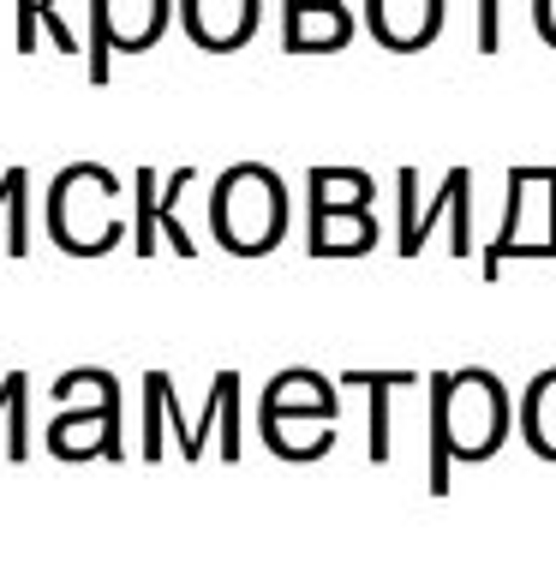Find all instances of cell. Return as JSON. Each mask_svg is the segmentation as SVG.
Returning <instances> with one entry per match:
<instances>
[{"label": "cell", "instance_id": "1", "mask_svg": "<svg viewBox=\"0 0 556 568\" xmlns=\"http://www.w3.org/2000/svg\"><path fill=\"white\" fill-rule=\"evenodd\" d=\"M508 443V389L497 372L431 377V497H449V460H491Z\"/></svg>", "mask_w": 556, "mask_h": 568}, {"label": "cell", "instance_id": "2", "mask_svg": "<svg viewBox=\"0 0 556 568\" xmlns=\"http://www.w3.org/2000/svg\"><path fill=\"white\" fill-rule=\"evenodd\" d=\"M120 180L102 162H72L49 186V240L67 257H102L127 240V216H120Z\"/></svg>", "mask_w": 556, "mask_h": 568}, {"label": "cell", "instance_id": "3", "mask_svg": "<svg viewBox=\"0 0 556 568\" xmlns=\"http://www.w3.org/2000/svg\"><path fill=\"white\" fill-rule=\"evenodd\" d=\"M210 227L215 245L234 257H264L287 234V192L275 168L240 162L210 186Z\"/></svg>", "mask_w": 556, "mask_h": 568}, {"label": "cell", "instance_id": "4", "mask_svg": "<svg viewBox=\"0 0 556 568\" xmlns=\"http://www.w3.org/2000/svg\"><path fill=\"white\" fill-rule=\"evenodd\" d=\"M168 12H174V0H90V49H84L90 84H108L114 54L156 49V37L168 30Z\"/></svg>", "mask_w": 556, "mask_h": 568}, {"label": "cell", "instance_id": "5", "mask_svg": "<svg viewBox=\"0 0 556 568\" xmlns=\"http://www.w3.org/2000/svg\"><path fill=\"white\" fill-rule=\"evenodd\" d=\"M395 197H401V222H395L401 257H419V252H425V240H431V227H437V216H455V222H461L455 252H461V257L473 252V174H467V168H449L431 204H419V174H413V168H401V174H395Z\"/></svg>", "mask_w": 556, "mask_h": 568}, {"label": "cell", "instance_id": "6", "mask_svg": "<svg viewBox=\"0 0 556 568\" xmlns=\"http://www.w3.org/2000/svg\"><path fill=\"white\" fill-rule=\"evenodd\" d=\"M192 168H180V174L174 180H168V186L156 192V168H138V174H132V197H138V227H132V252L138 257H156V245L168 240V245H174V252L180 257H192L198 252V240L192 234H185V227H180V216H174V210H180V197H185V186H192Z\"/></svg>", "mask_w": 556, "mask_h": 568}, {"label": "cell", "instance_id": "7", "mask_svg": "<svg viewBox=\"0 0 556 568\" xmlns=\"http://www.w3.org/2000/svg\"><path fill=\"white\" fill-rule=\"evenodd\" d=\"M180 19H185V37L204 54H234L252 42L264 0H180Z\"/></svg>", "mask_w": 556, "mask_h": 568}, {"label": "cell", "instance_id": "8", "mask_svg": "<svg viewBox=\"0 0 556 568\" xmlns=\"http://www.w3.org/2000/svg\"><path fill=\"white\" fill-rule=\"evenodd\" d=\"M365 24L390 54H419L443 30V0H365Z\"/></svg>", "mask_w": 556, "mask_h": 568}, {"label": "cell", "instance_id": "9", "mask_svg": "<svg viewBox=\"0 0 556 568\" xmlns=\"http://www.w3.org/2000/svg\"><path fill=\"white\" fill-rule=\"evenodd\" d=\"M257 413H287V419H335V383L312 365H287L264 383Z\"/></svg>", "mask_w": 556, "mask_h": 568}, {"label": "cell", "instance_id": "10", "mask_svg": "<svg viewBox=\"0 0 556 568\" xmlns=\"http://www.w3.org/2000/svg\"><path fill=\"white\" fill-rule=\"evenodd\" d=\"M353 42V12L347 0L335 7H305V12H282V49L287 54H335Z\"/></svg>", "mask_w": 556, "mask_h": 568}, {"label": "cell", "instance_id": "11", "mask_svg": "<svg viewBox=\"0 0 556 568\" xmlns=\"http://www.w3.org/2000/svg\"><path fill=\"white\" fill-rule=\"evenodd\" d=\"M49 455H60V460L114 455L120 460V413H60L49 425Z\"/></svg>", "mask_w": 556, "mask_h": 568}, {"label": "cell", "instance_id": "12", "mask_svg": "<svg viewBox=\"0 0 556 568\" xmlns=\"http://www.w3.org/2000/svg\"><path fill=\"white\" fill-rule=\"evenodd\" d=\"M312 257H365L377 245V222L365 210H312Z\"/></svg>", "mask_w": 556, "mask_h": 568}, {"label": "cell", "instance_id": "13", "mask_svg": "<svg viewBox=\"0 0 556 568\" xmlns=\"http://www.w3.org/2000/svg\"><path fill=\"white\" fill-rule=\"evenodd\" d=\"M264 419V449L282 460H323L335 449V419H287V413H257Z\"/></svg>", "mask_w": 556, "mask_h": 568}, {"label": "cell", "instance_id": "14", "mask_svg": "<svg viewBox=\"0 0 556 568\" xmlns=\"http://www.w3.org/2000/svg\"><path fill=\"white\" fill-rule=\"evenodd\" d=\"M342 383L371 395V413H365V419H371V460L383 467V460L395 455V443H390V395L407 389V383H419V377H413V372H360V365H347Z\"/></svg>", "mask_w": 556, "mask_h": 568}, {"label": "cell", "instance_id": "15", "mask_svg": "<svg viewBox=\"0 0 556 568\" xmlns=\"http://www.w3.org/2000/svg\"><path fill=\"white\" fill-rule=\"evenodd\" d=\"M54 407L60 413H120V383L102 365H72L54 377Z\"/></svg>", "mask_w": 556, "mask_h": 568}, {"label": "cell", "instance_id": "16", "mask_svg": "<svg viewBox=\"0 0 556 568\" xmlns=\"http://www.w3.org/2000/svg\"><path fill=\"white\" fill-rule=\"evenodd\" d=\"M520 437L538 460H556V365H545L520 395Z\"/></svg>", "mask_w": 556, "mask_h": 568}, {"label": "cell", "instance_id": "17", "mask_svg": "<svg viewBox=\"0 0 556 568\" xmlns=\"http://www.w3.org/2000/svg\"><path fill=\"white\" fill-rule=\"evenodd\" d=\"M371 192L365 168H312V210H365Z\"/></svg>", "mask_w": 556, "mask_h": 568}, {"label": "cell", "instance_id": "18", "mask_svg": "<svg viewBox=\"0 0 556 568\" xmlns=\"http://www.w3.org/2000/svg\"><path fill=\"white\" fill-rule=\"evenodd\" d=\"M215 389H222V437H215V449L222 460H240L245 443H240V372H215Z\"/></svg>", "mask_w": 556, "mask_h": 568}, {"label": "cell", "instance_id": "19", "mask_svg": "<svg viewBox=\"0 0 556 568\" xmlns=\"http://www.w3.org/2000/svg\"><path fill=\"white\" fill-rule=\"evenodd\" d=\"M42 24H49V37H54L60 54H84L90 49V42L79 37V19L67 12V0H42Z\"/></svg>", "mask_w": 556, "mask_h": 568}, {"label": "cell", "instance_id": "20", "mask_svg": "<svg viewBox=\"0 0 556 568\" xmlns=\"http://www.w3.org/2000/svg\"><path fill=\"white\" fill-rule=\"evenodd\" d=\"M24 192H30V174L24 168H7V174H0V216L19 222V227H24Z\"/></svg>", "mask_w": 556, "mask_h": 568}, {"label": "cell", "instance_id": "21", "mask_svg": "<svg viewBox=\"0 0 556 568\" xmlns=\"http://www.w3.org/2000/svg\"><path fill=\"white\" fill-rule=\"evenodd\" d=\"M503 49V0H478V54Z\"/></svg>", "mask_w": 556, "mask_h": 568}, {"label": "cell", "instance_id": "22", "mask_svg": "<svg viewBox=\"0 0 556 568\" xmlns=\"http://www.w3.org/2000/svg\"><path fill=\"white\" fill-rule=\"evenodd\" d=\"M37 24H42V0H19V24H12V49L37 54Z\"/></svg>", "mask_w": 556, "mask_h": 568}, {"label": "cell", "instance_id": "23", "mask_svg": "<svg viewBox=\"0 0 556 568\" xmlns=\"http://www.w3.org/2000/svg\"><path fill=\"white\" fill-rule=\"evenodd\" d=\"M24 402H30V377L24 372L0 377V419H24Z\"/></svg>", "mask_w": 556, "mask_h": 568}, {"label": "cell", "instance_id": "24", "mask_svg": "<svg viewBox=\"0 0 556 568\" xmlns=\"http://www.w3.org/2000/svg\"><path fill=\"white\" fill-rule=\"evenodd\" d=\"M533 24H538V37L556 49V0H533Z\"/></svg>", "mask_w": 556, "mask_h": 568}, {"label": "cell", "instance_id": "25", "mask_svg": "<svg viewBox=\"0 0 556 568\" xmlns=\"http://www.w3.org/2000/svg\"><path fill=\"white\" fill-rule=\"evenodd\" d=\"M545 210H550V227H545V245L556 252V168L545 174Z\"/></svg>", "mask_w": 556, "mask_h": 568}, {"label": "cell", "instance_id": "26", "mask_svg": "<svg viewBox=\"0 0 556 568\" xmlns=\"http://www.w3.org/2000/svg\"><path fill=\"white\" fill-rule=\"evenodd\" d=\"M287 12H305V7H335V0H282Z\"/></svg>", "mask_w": 556, "mask_h": 568}]
</instances>
